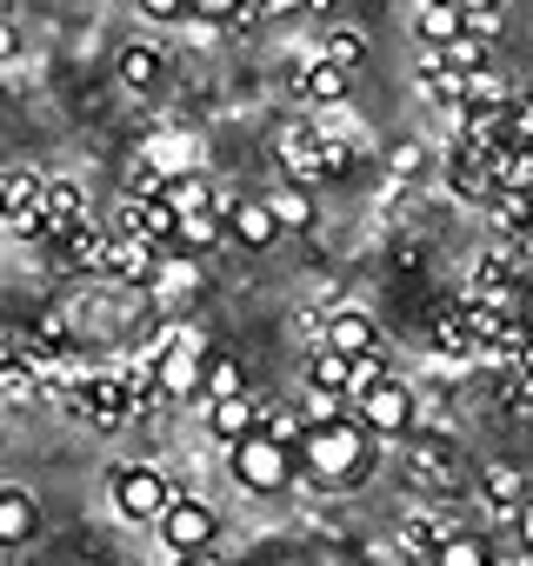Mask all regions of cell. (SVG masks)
I'll return each instance as SVG.
<instances>
[{"mask_svg":"<svg viewBox=\"0 0 533 566\" xmlns=\"http://www.w3.org/2000/svg\"><path fill=\"white\" fill-rule=\"evenodd\" d=\"M207 340H200V327H187L180 334V347L160 360V400H207Z\"/></svg>","mask_w":533,"mask_h":566,"instance_id":"obj_4","label":"cell"},{"mask_svg":"<svg viewBox=\"0 0 533 566\" xmlns=\"http://www.w3.org/2000/svg\"><path fill=\"white\" fill-rule=\"evenodd\" d=\"M41 207H48V227H54V233L94 227V200H87L81 180H48V187H41ZM54 233H48V240H54Z\"/></svg>","mask_w":533,"mask_h":566,"instance_id":"obj_10","label":"cell"},{"mask_svg":"<svg viewBox=\"0 0 533 566\" xmlns=\"http://www.w3.org/2000/svg\"><path fill=\"white\" fill-rule=\"evenodd\" d=\"M440 566H493V553H487V539L460 533V539H447V546H440Z\"/></svg>","mask_w":533,"mask_h":566,"instance_id":"obj_31","label":"cell"},{"mask_svg":"<svg viewBox=\"0 0 533 566\" xmlns=\"http://www.w3.org/2000/svg\"><path fill=\"white\" fill-rule=\"evenodd\" d=\"M301 420H307V433H314V427H334V420H347V400H341V394H321V387H307V400H301Z\"/></svg>","mask_w":533,"mask_h":566,"instance_id":"obj_28","label":"cell"},{"mask_svg":"<svg viewBox=\"0 0 533 566\" xmlns=\"http://www.w3.org/2000/svg\"><path fill=\"white\" fill-rule=\"evenodd\" d=\"M294 101H307V107L334 114V107L347 101V74H341V67H327V61L314 54V61H301V67H294Z\"/></svg>","mask_w":533,"mask_h":566,"instance_id":"obj_11","label":"cell"},{"mask_svg":"<svg viewBox=\"0 0 533 566\" xmlns=\"http://www.w3.org/2000/svg\"><path fill=\"white\" fill-rule=\"evenodd\" d=\"M220 400H247V374H240V360L207 354V407H220Z\"/></svg>","mask_w":533,"mask_h":566,"instance_id":"obj_23","label":"cell"},{"mask_svg":"<svg viewBox=\"0 0 533 566\" xmlns=\"http://www.w3.org/2000/svg\"><path fill=\"white\" fill-rule=\"evenodd\" d=\"M281 174H288V187H307V193L327 180V140H321V127H288Z\"/></svg>","mask_w":533,"mask_h":566,"instance_id":"obj_8","label":"cell"},{"mask_svg":"<svg viewBox=\"0 0 533 566\" xmlns=\"http://www.w3.org/2000/svg\"><path fill=\"white\" fill-rule=\"evenodd\" d=\"M321 61L341 67V74H354V67L367 61V34H360V28H334V34L321 41Z\"/></svg>","mask_w":533,"mask_h":566,"instance_id":"obj_24","label":"cell"},{"mask_svg":"<svg viewBox=\"0 0 533 566\" xmlns=\"http://www.w3.org/2000/svg\"><path fill=\"white\" fill-rule=\"evenodd\" d=\"M160 539H167L174 559H180V553H213V539H220V513L200 506V500H174V506L160 513Z\"/></svg>","mask_w":533,"mask_h":566,"instance_id":"obj_6","label":"cell"},{"mask_svg":"<svg viewBox=\"0 0 533 566\" xmlns=\"http://www.w3.org/2000/svg\"><path fill=\"white\" fill-rule=\"evenodd\" d=\"M467 34L473 41H493L500 34V8H467Z\"/></svg>","mask_w":533,"mask_h":566,"instance_id":"obj_35","label":"cell"},{"mask_svg":"<svg viewBox=\"0 0 533 566\" xmlns=\"http://www.w3.org/2000/svg\"><path fill=\"white\" fill-rule=\"evenodd\" d=\"M240 8H247V0H194V14H200V21H220V28H227Z\"/></svg>","mask_w":533,"mask_h":566,"instance_id":"obj_36","label":"cell"},{"mask_svg":"<svg viewBox=\"0 0 533 566\" xmlns=\"http://www.w3.org/2000/svg\"><path fill=\"white\" fill-rule=\"evenodd\" d=\"M513 533H520V546H526V553H533V500H526V506H520V526H513Z\"/></svg>","mask_w":533,"mask_h":566,"instance_id":"obj_39","label":"cell"},{"mask_svg":"<svg viewBox=\"0 0 533 566\" xmlns=\"http://www.w3.org/2000/svg\"><path fill=\"white\" fill-rule=\"evenodd\" d=\"M174 566H227V559H220V553H180Z\"/></svg>","mask_w":533,"mask_h":566,"instance_id":"obj_40","label":"cell"},{"mask_svg":"<svg viewBox=\"0 0 533 566\" xmlns=\"http://www.w3.org/2000/svg\"><path fill=\"white\" fill-rule=\"evenodd\" d=\"M354 420H360L374 440H400V433H414V427H420L414 387H407V380H387V387H374L367 400H354Z\"/></svg>","mask_w":533,"mask_h":566,"instance_id":"obj_3","label":"cell"},{"mask_svg":"<svg viewBox=\"0 0 533 566\" xmlns=\"http://www.w3.org/2000/svg\"><path fill=\"white\" fill-rule=\"evenodd\" d=\"M407 480L427 486V493H453V486H460V460H453V447H447V440H414V453H407Z\"/></svg>","mask_w":533,"mask_h":566,"instance_id":"obj_9","label":"cell"},{"mask_svg":"<svg viewBox=\"0 0 533 566\" xmlns=\"http://www.w3.org/2000/svg\"><path fill=\"white\" fill-rule=\"evenodd\" d=\"M147 294L160 301V321H187V307H194V294H200V266H194V253H160V273H154Z\"/></svg>","mask_w":533,"mask_h":566,"instance_id":"obj_7","label":"cell"},{"mask_svg":"<svg viewBox=\"0 0 533 566\" xmlns=\"http://www.w3.org/2000/svg\"><path fill=\"white\" fill-rule=\"evenodd\" d=\"M414 34H420V48H447V41L467 34V8H460V0H420Z\"/></svg>","mask_w":533,"mask_h":566,"instance_id":"obj_15","label":"cell"},{"mask_svg":"<svg viewBox=\"0 0 533 566\" xmlns=\"http://www.w3.org/2000/svg\"><path fill=\"white\" fill-rule=\"evenodd\" d=\"M500 407H506V413H533V374H526V367L500 374Z\"/></svg>","mask_w":533,"mask_h":566,"instance_id":"obj_30","label":"cell"},{"mask_svg":"<svg viewBox=\"0 0 533 566\" xmlns=\"http://www.w3.org/2000/svg\"><path fill=\"white\" fill-rule=\"evenodd\" d=\"M160 273V247L154 240H114L107 253V280H127V287H154Z\"/></svg>","mask_w":533,"mask_h":566,"instance_id":"obj_14","label":"cell"},{"mask_svg":"<svg viewBox=\"0 0 533 566\" xmlns=\"http://www.w3.org/2000/svg\"><path fill=\"white\" fill-rule=\"evenodd\" d=\"M447 187H453V200H480V207H493V160H480V154H467V147H447Z\"/></svg>","mask_w":533,"mask_h":566,"instance_id":"obj_12","label":"cell"},{"mask_svg":"<svg viewBox=\"0 0 533 566\" xmlns=\"http://www.w3.org/2000/svg\"><path fill=\"white\" fill-rule=\"evenodd\" d=\"M460 8H500V0H460Z\"/></svg>","mask_w":533,"mask_h":566,"instance_id":"obj_41","label":"cell"},{"mask_svg":"<svg viewBox=\"0 0 533 566\" xmlns=\"http://www.w3.org/2000/svg\"><path fill=\"white\" fill-rule=\"evenodd\" d=\"M174 500H180V493L167 486L160 467H121V473H114V506H121L127 520H154V526H160V513H167Z\"/></svg>","mask_w":533,"mask_h":566,"instance_id":"obj_5","label":"cell"},{"mask_svg":"<svg viewBox=\"0 0 533 566\" xmlns=\"http://www.w3.org/2000/svg\"><path fill=\"white\" fill-rule=\"evenodd\" d=\"M327 347H334V354H347V360H360V354H380V334H374V321H367V314L341 307V314L327 321Z\"/></svg>","mask_w":533,"mask_h":566,"instance_id":"obj_18","label":"cell"},{"mask_svg":"<svg viewBox=\"0 0 533 566\" xmlns=\"http://www.w3.org/2000/svg\"><path fill=\"white\" fill-rule=\"evenodd\" d=\"M160 200H167V207L187 220V213H207L220 193H213V180H207L200 167H187V174H174V180H167V193H160Z\"/></svg>","mask_w":533,"mask_h":566,"instance_id":"obj_20","label":"cell"},{"mask_svg":"<svg viewBox=\"0 0 533 566\" xmlns=\"http://www.w3.org/2000/svg\"><path fill=\"white\" fill-rule=\"evenodd\" d=\"M41 533V506L21 486H0V546H28Z\"/></svg>","mask_w":533,"mask_h":566,"instance_id":"obj_17","label":"cell"},{"mask_svg":"<svg viewBox=\"0 0 533 566\" xmlns=\"http://www.w3.org/2000/svg\"><path fill=\"white\" fill-rule=\"evenodd\" d=\"M453 74H480L487 67V41H473V34H460V41H447V48H433Z\"/></svg>","mask_w":533,"mask_h":566,"instance_id":"obj_27","label":"cell"},{"mask_svg":"<svg viewBox=\"0 0 533 566\" xmlns=\"http://www.w3.org/2000/svg\"><path fill=\"white\" fill-rule=\"evenodd\" d=\"M207 433L233 453L240 440H253V433H260V400H220V407H207Z\"/></svg>","mask_w":533,"mask_h":566,"instance_id":"obj_16","label":"cell"},{"mask_svg":"<svg viewBox=\"0 0 533 566\" xmlns=\"http://www.w3.org/2000/svg\"><path fill=\"white\" fill-rule=\"evenodd\" d=\"M14 54H21V34H14L8 21H0V61H14Z\"/></svg>","mask_w":533,"mask_h":566,"instance_id":"obj_38","label":"cell"},{"mask_svg":"<svg viewBox=\"0 0 533 566\" xmlns=\"http://www.w3.org/2000/svg\"><path fill=\"white\" fill-rule=\"evenodd\" d=\"M0 400H14V407H28V400H41V380L21 367V360H0Z\"/></svg>","mask_w":533,"mask_h":566,"instance_id":"obj_29","label":"cell"},{"mask_svg":"<svg viewBox=\"0 0 533 566\" xmlns=\"http://www.w3.org/2000/svg\"><path fill=\"white\" fill-rule=\"evenodd\" d=\"M121 81H127V87H154V81H160V54H154L147 41H134V48L121 54Z\"/></svg>","mask_w":533,"mask_h":566,"instance_id":"obj_26","label":"cell"},{"mask_svg":"<svg viewBox=\"0 0 533 566\" xmlns=\"http://www.w3.org/2000/svg\"><path fill=\"white\" fill-rule=\"evenodd\" d=\"M301 467H307L314 486H360L374 473V433L354 413L334 420V427H314L307 447H301Z\"/></svg>","mask_w":533,"mask_h":566,"instance_id":"obj_1","label":"cell"},{"mask_svg":"<svg viewBox=\"0 0 533 566\" xmlns=\"http://www.w3.org/2000/svg\"><path fill=\"white\" fill-rule=\"evenodd\" d=\"M294 460H301V453H288L281 440L253 433V440L233 447V480H240L247 493H288V486H294Z\"/></svg>","mask_w":533,"mask_h":566,"instance_id":"obj_2","label":"cell"},{"mask_svg":"<svg viewBox=\"0 0 533 566\" xmlns=\"http://www.w3.org/2000/svg\"><path fill=\"white\" fill-rule=\"evenodd\" d=\"M114 374H121V387H127L134 413H147V407L160 400V360H147V354H121V360H114Z\"/></svg>","mask_w":533,"mask_h":566,"instance_id":"obj_19","label":"cell"},{"mask_svg":"<svg viewBox=\"0 0 533 566\" xmlns=\"http://www.w3.org/2000/svg\"><path fill=\"white\" fill-rule=\"evenodd\" d=\"M400 566H440V559H400Z\"/></svg>","mask_w":533,"mask_h":566,"instance_id":"obj_43","label":"cell"},{"mask_svg":"<svg viewBox=\"0 0 533 566\" xmlns=\"http://www.w3.org/2000/svg\"><path fill=\"white\" fill-rule=\"evenodd\" d=\"M387 167H394V180H414V174L427 167V147H420V140H400V147L387 154Z\"/></svg>","mask_w":533,"mask_h":566,"instance_id":"obj_33","label":"cell"},{"mask_svg":"<svg viewBox=\"0 0 533 566\" xmlns=\"http://www.w3.org/2000/svg\"><path fill=\"white\" fill-rule=\"evenodd\" d=\"M387 380H394V374H387V360H380V354H360V360H354V394H347V400H367V394H374V387H387Z\"/></svg>","mask_w":533,"mask_h":566,"instance_id":"obj_32","label":"cell"},{"mask_svg":"<svg viewBox=\"0 0 533 566\" xmlns=\"http://www.w3.org/2000/svg\"><path fill=\"white\" fill-rule=\"evenodd\" d=\"M266 207H274V220H281V233L294 227V233H307L321 213H314V193L307 187H274V193H266Z\"/></svg>","mask_w":533,"mask_h":566,"instance_id":"obj_22","label":"cell"},{"mask_svg":"<svg viewBox=\"0 0 533 566\" xmlns=\"http://www.w3.org/2000/svg\"><path fill=\"white\" fill-rule=\"evenodd\" d=\"M520 367H526V374H533V340H526V360H520Z\"/></svg>","mask_w":533,"mask_h":566,"instance_id":"obj_42","label":"cell"},{"mask_svg":"<svg viewBox=\"0 0 533 566\" xmlns=\"http://www.w3.org/2000/svg\"><path fill=\"white\" fill-rule=\"evenodd\" d=\"M134 8L147 21H180V14H194V0H134Z\"/></svg>","mask_w":533,"mask_h":566,"instance_id":"obj_34","label":"cell"},{"mask_svg":"<svg viewBox=\"0 0 533 566\" xmlns=\"http://www.w3.org/2000/svg\"><path fill=\"white\" fill-rule=\"evenodd\" d=\"M227 233L247 247V253H266L281 240V220H274V207L266 200H233V220H227Z\"/></svg>","mask_w":533,"mask_h":566,"instance_id":"obj_13","label":"cell"},{"mask_svg":"<svg viewBox=\"0 0 533 566\" xmlns=\"http://www.w3.org/2000/svg\"><path fill=\"white\" fill-rule=\"evenodd\" d=\"M260 433H266V440H281L288 453L307 447V420H301L294 407H260Z\"/></svg>","mask_w":533,"mask_h":566,"instance_id":"obj_25","label":"cell"},{"mask_svg":"<svg viewBox=\"0 0 533 566\" xmlns=\"http://www.w3.org/2000/svg\"><path fill=\"white\" fill-rule=\"evenodd\" d=\"M513 140H520V147H533V94H520V101H513Z\"/></svg>","mask_w":533,"mask_h":566,"instance_id":"obj_37","label":"cell"},{"mask_svg":"<svg viewBox=\"0 0 533 566\" xmlns=\"http://www.w3.org/2000/svg\"><path fill=\"white\" fill-rule=\"evenodd\" d=\"M307 387H321V394H354V360L347 354H334V347H314L307 354Z\"/></svg>","mask_w":533,"mask_h":566,"instance_id":"obj_21","label":"cell"}]
</instances>
